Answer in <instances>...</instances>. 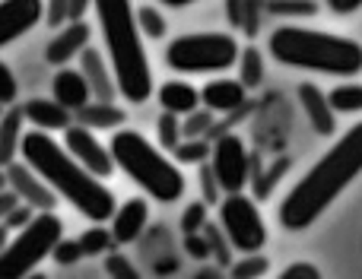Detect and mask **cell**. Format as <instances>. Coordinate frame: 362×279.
<instances>
[{
	"mask_svg": "<svg viewBox=\"0 0 362 279\" xmlns=\"http://www.w3.org/2000/svg\"><path fill=\"white\" fill-rule=\"evenodd\" d=\"M362 174V121L350 127L344 137L293 184L283 197L276 219L286 232H305L327 213V206Z\"/></svg>",
	"mask_w": 362,
	"mask_h": 279,
	"instance_id": "obj_1",
	"label": "cell"
},
{
	"mask_svg": "<svg viewBox=\"0 0 362 279\" xmlns=\"http://www.w3.org/2000/svg\"><path fill=\"white\" fill-rule=\"evenodd\" d=\"M23 162L57 194V200H67L80 216H86L93 225L112 222L115 210V191L105 181L93 178L74 155L64 149V143H57L51 133L25 131L23 146H19Z\"/></svg>",
	"mask_w": 362,
	"mask_h": 279,
	"instance_id": "obj_2",
	"label": "cell"
},
{
	"mask_svg": "<svg viewBox=\"0 0 362 279\" xmlns=\"http://www.w3.org/2000/svg\"><path fill=\"white\" fill-rule=\"evenodd\" d=\"M93 13H95V23H99L102 48H105V57L112 64L121 99H127L131 105L150 102L156 86H153V70L144 48V35H140L137 19H134V4H124V0H95Z\"/></svg>",
	"mask_w": 362,
	"mask_h": 279,
	"instance_id": "obj_3",
	"label": "cell"
},
{
	"mask_svg": "<svg viewBox=\"0 0 362 279\" xmlns=\"http://www.w3.org/2000/svg\"><path fill=\"white\" fill-rule=\"evenodd\" d=\"M267 51L276 64L293 70L350 76V80L362 73V44L350 35H334V32L283 23L267 35Z\"/></svg>",
	"mask_w": 362,
	"mask_h": 279,
	"instance_id": "obj_4",
	"label": "cell"
},
{
	"mask_svg": "<svg viewBox=\"0 0 362 279\" xmlns=\"http://www.w3.org/2000/svg\"><path fill=\"white\" fill-rule=\"evenodd\" d=\"M108 149H112L115 165H118L150 200L169 206V203H175V200L185 197L187 181H185V174H181L178 162L169 159L156 143H150L140 131L124 127V131L112 133Z\"/></svg>",
	"mask_w": 362,
	"mask_h": 279,
	"instance_id": "obj_5",
	"label": "cell"
},
{
	"mask_svg": "<svg viewBox=\"0 0 362 279\" xmlns=\"http://www.w3.org/2000/svg\"><path fill=\"white\" fill-rule=\"evenodd\" d=\"M238 57L242 44L232 32H185L165 44V67L175 73H226Z\"/></svg>",
	"mask_w": 362,
	"mask_h": 279,
	"instance_id": "obj_6",
	"label": "cell"
},
{
	"mask_svg": "<svg viewBox=\"0 0 362 279\" xmlns=\"http://www.w3.org/2000/svg\"><path fill=\"white\" fill-rule=\"evenodd\" d=\"M64 242V222L57 213H38L23 232L10 238L6 251H0V279H29L38 273L42 261H48Z\"/></svg>",
	"mask_w": 362,
	"mask_h": 279,
	"instance_id": "obj_7",
	"label": "cell"
},
{
	"mask_svg": "<svg viewBox=\"0 0 362 279\" xmlns=\"http://www.w3.org/2000/svg\"><path fill=\"white\" fill-rule=\"evenodd\" d=\"M219 229L226 242L238 254H261L267 244V222H264L257 200L248 194H232L219 203Z\"/></svg>",
	"mask_w": 362,
	"mask_h": 279,
	"instance_id": "obj_8",
	"label": "cell"
},
{
	"mask_svg": "<svg viewBox=\"0 0 362 279\" xmlns=\"http://www.w3.org/2000/svg\"><path fill=\"white\" fill-rule=\"evenodd\" d=\"M210 168L216 174L219 187H223L226 197L232 194H245L251 181V153L248 143H245L238 133H219L213 140V155H210Z\"/></svg>",
	"mask_w": 362,
	"mask_h": 279,
	"instance_id": "obj_9",
	"label": "cell"
},
{
	"mask_svg": "<svg viewBox=\"0 0 362 279\" xmlns=\"http://www.w3.org/2000/svg\"><path fill=\"white\" fill-rule=\"evenodd\" d=\"M64 149L99 181H105L108 174H115V168H118L112 159V149L95 137L93 131H86V127H80V124H74L64 133Z\"/></svg>",
	"mask_w": 362,
	"mask_h": 279,
	"instance_id": "obj_10",
	"label": "cell"
},
{
	"mask_svg": "<svg viewBox=\"0 0 362 279\" xmlns=\"http://www.w3.org/2000/svg\"><path fill=\"white\" fill-rule=\"evenodd\" d=\"M6 178H10V191L16 194V197L23 200L25 206H32L35 213H54L57 194L51 191V187L45 184V181L38 178V174L32 172V168L25 165L23 159L6 165Z\"/></svg>",
	"mask_w": 362,
	"mask_h": 279,
	"instance_id": "obj_11",
	"label": "cell"
},
{
	"mask_svg": "<svg viewBox=\"0 0 362 279\" xmlns=\"http://www.w3.org/2000/svg\"><path fill=\"white\" fill-rule=\"evenodd\" d=\"M38 23H45L42 0H0V48L23 38Z\"/></svg>",
	"mask_w": 362,
	"mask_h": 279,
	"instance_id": "obj_12",
	"label": "cell"
},
{
	"mask_svg": "<svg viewBox=\"0 0 362 279\" xmlns=\"http://www.w3.org/2000/svg\"><path fill=\"white\" fill-rule=\"evenodd\" d=\"M93 44V25L89 23H70L61 32H54V38L45 48V61L51 67L64 70L70 61H80V54Z\"/></svg>",
	"mask_w": 362,
	"mask_h": 279,
	"instance_id": "obj_13",
	"label": "cell"
},
{
	"mask_svg": "<svg viewBox=\"0 0 362 279\" xmlns=\"http://www.w3.org/2000/svg\"><path fill=\"white\" fill-rule=\"evenodd\" d=\"M80 70L83 76H86L89 89H93V102H105V105H115V99H118V83H115V73H112V64H108L105 51L102 48H93L89 44L86 51L80 54Z\"/></svg>",
	"mask_w": 362,
	"mask_h": 279,
	"instance_id": "obj_14",
	"label": "cell"
},
{
	"mask_svg": "<svg viewBox=\"0 0 362 279\" xmlns=\"http://www.w3.org/2000/svg\"><path fill=\"white\" fill-rule=\"evenodd\" d=\"M146 222H150V200L146 197H127V200L118 203V210H115L108 229H112L115 244H134L140 235H144Z\"/></svg>",
	"mask_w": 362,
	"mask_h": 279,
	"instance_id": "obj_15",
	"label": "cell"
},
{
	"mask_svg": "<svg viewBox=\"0 0 362 279\" xmlns=\"http://www.w3.org/2000/svg\"><path fill=\"white\" fill-rule=\"evenodd\" d=\"M296 95H299V105L305 112L312 131L318 137H334L337 133V112L331 108V99H327L325 89H318L315 83H299Z\"/></svg>",
	"mask_w": 362,
	"mask_h": 279,
	"instance_id": "obj_16",
	"label": "cell"
},
{
	"mask_svg": "<svg viewBox=\"0 0 362 279\" xmlns=\"http://www.w3.org/2000/svg\"><path fill=\"white\" fill-rule=\"evenodd\" d=\"M51 99H54L57 105H64L76 118L86 105H93V89H89L86 76H83L80 70L64 67V70H57L54 80H51Z\"/></svg>",
	"mask_w": 362,
	"mask_h": 279,
	"instance_id": "obj_17",
	"label": "cell"
},
{
	"mask_svg": "<svg viewBox=\"0 0 362 279\" xmlns=\"http://www.w3.org/2000/svg\"><path fill=\"white\" fill-rule=\"evenodd\" d=\"M200 102H204L206 112L213 114H232L242 112L245 102H248V89L235 80V76H216L200 89Z\"/></svg>",
	"mask_w": 362,
	"mask_h": 279,
	"instance_id": "obj_18",
	"label": "cell"
},
{
	"mask_svg": "<svg viewBox=\"0 0 362 279\" xmlns=\"http://www.w3.org/2000/svg\"><path fill=\"white\" fill-rule=\"evenodd\" d=\"M23 114H25V124H32V131L38 133H57V131L67 133L76 124L74 114L64 105H57L54 99H29L23 105Z\"/></svg>",
	"mask_w": 362,
	"mask_h": 279,
	"instance_id": "obj_19",
	"label": "cell"
},
{
	"mask_svg": "<svg viewBox=\"0 0 362 279\" xmlns=\"http://www.w3.org/2000/svg\"><path fill=\"white\" fill-rule=\"evenodd\" d=\"M156 99L159 105H163L165 114H175V118L185 121L187 114L200 112L204 108V102H200V89L191 86L187 80H165L163 86L156 89Z\"/></svg>",
	"mask_w": 362,
	"mask_h": 279,
	"instance_id": "obj_20",
	"label": "cell"
},
{
	"mask_svg": "<svg viewBox=\"0 0 362 279\" xmlns=\"http://www.w3.org/2000/svg\"><path fill=\"white\" fill-rule=\"evenodd\" d=\"M76 124L80 127H86V131H112V133H118V131H124L121 124H127V112L124 108H118V105H105V102H93V105H86L80 114H76Z\"/></svg>",
	"mask_w": 362,
	"mask_h": 279,
	"instance_id": "obj_21",
	"label": "cell"
},
{
	"mask_svg": "<svg viewBox=\"0 0 362 279\" xmlns=\"http://www.w3.org/2000/svg\"><path fill=\"white\" fill-rule=\"evenodd\" d=\"M23 124H25V114H23V105L16 108H6L4 118H0V159H4V165H10L13 153H19V146H23Z\"/></svg>",
	"mask_w": 362,
	"mask_h": 279,
	"instance_id": "obj_22",
	"label": "cell"
},
{
	"mask_svg": "<svg viewBox=\"0 0 362 279\" xmlns=\"http://www.w3.org/2000/svg\"><path fill=\"white\" fill-rule=\"evenodd\" d=\"M226 13H229L232 29L255 38L257 32H261V16L267 10H264V4H238V0H232V4H226Z\"/></svg>",
	"mask_w": 362,
	"mask_h": 279,
	"instance_id": "obj_23",
	"label": "cell"
},
{
	"mask_svg": "<svg viewBox=\"0 0 362 279\" xmlns=\"http://www.w3.org/2000/svg\"><path fill=\"white\" fill-rule=\"evenodd\" d=\"M134 19H137L140 35L150 38V42H163L165 32H169V19L156 4H134Z\"/></svg>",
	"mask_w": 362,
	"mask_h": 279,
	"instance_id": "obj_24",
	"label": "cell"
},
{
	"mask_svg": "<svg viewBox=\"0 0 362 279\" xmlns=\"http://www.w3.org/2000/svg\"><path fill=\"white\" fill-rule=\"evenodd\" d=\"M238 76L235 80L242 83L245 89H257L264 83V54L261 48H255V44H248V48H242V57H238Z\"/></svg>",
	"mask_w": 362,
	"mask_h": 279,
	"instance_id": "obj_25",
	"label": "cell"
},
{
	"mask_svg": "<svg viewBox=\"0 0 362 279\" xmlns=\"http://www.w3.org/2000/svg\"><path fill=\"white\" fill-rule=\"evenodd\" d=\"M76 242H80V248H83V257H102V254L108 257L115 248V238H112L108 225H89Z\"/></svg>",
	"mask_w": 362,
	"mask_h": 279,
	"instance_id": "obj_26",
	"label": "cell"
},
{
	"mask_svg": "<svg viewBox=\"0 0 362 279\" xmlns=\"http://www.w3.org/2000/svg\"><path fill=\"white\" fill-rule=\"evenodd\" d=\"M331 99V108L337 114H359L362 112V86L359 83H340L327 93Z\"/></svg>",
	"mask_w": 362,
	"mask_h": 279,
	"instance_id": "obj_27",
	"label": "cell"
},
{
	"mask_svg": "<svg viewBox=\"0 0 362 279\" xmlns=\"http://www.w3.org/2000/svg\"><path fill=\"white\" fill-rule=\"evenodd\" d=\"M172 155H175L178 165H206L213 155V143L210 140H185Z\"/></svg>",
	"mask_w": 362,
	"mask_h": 279,
	"instance_id": "obj_28",
	"label": "cell"
},
{
	"mask_svg": "<svg viewBox=\"0 0 362 279\" xmlns=\"http://www.w3.org/2000/svg\"><path fill=\"white\" fill-rule=\"evenodd\" d=\"M264 10L270 16H283V19H308L321 10V4H315V0H293V4L274 0V4H264Z\"/></svg>",
	"mask_w": 362,
	"mask_h": 279,
	"instance_id": "obj_29",
	"label": "cell"
},
{
	"mask_svg": "<svg viewBox=\"0 0 362 279\" xmlns=\"http://www.w3.org/2000/svg\"><path fill=\"white\" fill-rule=\"evenodd\" d=\"M270 273V261L264 254H245L229 267L232 279H261Z\"/></svg>",
	"mask_w": 362,
	"mask_h": 279,
	"instance_id": "obj_30",
	"label": "cell"
},
{
	"mask_svg": "<svg viewBox=\"0 0 362 279\" xmlns=\"http://www.w3.org/2000/svg\"><path fill=\"white\" fill-rule=\"evenodd\" d=\"M156 140H159V149H169V153H175V149L185 143V137H181V118H175V114H159L156 121Z\"/></svg>",
	"mask_w": 362,
	"mask_h": 279,
	"instance_id": "obj_31",
	"label": "cell"
},
{
	"mask_svg": "<svg viewBox=\"0 0 362 279\" xmlns=\"http://www.w3.org/2000/svg\"><path fill=\"white\" fill-rule=\"evenodd\" d=\"M216 127H213V112H206V108H200V112L187 114L185 121H181V137L185 140H204L206 133H213Z\"/></svg>",
	"mask_w": 362,
	"mask_h": 279,
	"instance_id": "obj_32",
	"label": "cell"
},
{
	"mask_svg": "<svg viewBox=\"0 0 362 279\" xmlns=\"http://www.w3.org/2000/svg\"><path fill=\"white\" fill-rule=\"evenodd\" d=\"M181 229H185V238L197 235V232L206 229V203L204 200H191L181 213Z\"/></svg>",
	"mask_w": 362,
	"mask_h": 279,
	"instance_id": "obj_33",
	"label": "cell"
},
{
	"mask_svg": "<svg viewBox=\"0 0 362 279\" xmlns=\"http://www.w3.org/2000/svg\"><path fill=\"white\" fill-rule=\"evenodd\" d=\"M105 273H108V279H144L140 270L134 267V261L127 254H121V251H112V254L105 257Z\"/></svg>",
	"mask_w": 362,
	"mask_h": 279,
	"instance_id": "obj_34",
	"label": "cell"
},
{
	"mask_svg": "<svg viewBox=\"0 0 362 279\" xmlns=\"http://www.w3.org/2000/svg\"><path fill=\"white\" fill-rule=\"evenodd\" d=\"M19 99V83L13 76V67L6 61H0V108H16Z\"/></svg>",
	"mask_w": 362,
	"mask_h": 279,
	"instance_id": "obj_35",
	"label": "cell"
},
{
	"mask_svg": "<svg viewBox=\"0 0 362 279\" xmlns=\"http://www.w3.org/2000/svg\"><path fill=\"white\" fill-rule=\"evenodd\" d=\"M200 187H204V203L206 206H219L226 200L223 187H219L216 174H213V168H210V162H206V165H200Z\"/></svg>",
	"mask_w": 362,
	"mask_h": 279,
	"instance_id": "obj_36",
	"label": "cell"
},
{
	"mask_svg": "<svg viewBox=\"0 0 362 279\" xmlns=\"http://www.w3.org/2000/svg\"><path fill=\"white\" fill-rule=\"evenodd\" d=\"M45 25H51L54 32L70 25V0H51V4H45Z\"/></svg>",
	"mask_w": 362,
	"mask_h": 279,
	"instance_id": "obj_37",
	"label": "cell"
},
{
	"mask_svg": "<svg viewBox=\"0 0 362 279\" xmlns=\"http://www.w3.org/2000/svg\"><path fill=\"white\" fill-rule=\"evenodd\" d=\"M204 235H206V244H210V251L216 254V261H219V263H226V267H232V263H235V261L229 257V248H232V244L226 242L223 229H213V225H206Z\"/></svg>",
	"mask_w": 362,
	"mask_h": 279,
	"instance_id": "obj_38",
	"label": "cell"
},
{
	"mask_svg": "<svg viewBox=\"0 0 362 279\" xmlns=\"http://www.w3.org/2000/svg\"><path fill=\"white\" fill-rule=\"evenodd\" d=\"M51 261L54 263H61V267H70V263H76V261H83V248H80V242H70V238H64L61 244H57V251L51 254Z\"/></svg>",
	"mask_w": 362,
	"mask_h": 279,
	"instance_id": "obj_39",
	"label": "cell"
},
{
	"mask_svg": "<svg viewBox=\"0 0 362 279\" xmlns=\"http://www.w3.org/2000/svg\"><path fill=\"white\" fill-rule=\"evenodd\" d=\"M35 216H38V213H35V210H32V206L19 203V206H16V210H13V213H10V216H6L4 229H6V232H10V235H16V232H23V229H25V225H29V222H32V219H35Z\"/></svg>",
	"mask_w": 362,
	"mask_h": 279,
	"instance_id": "obj_40",
	"label": "cell"
},
{
	"mask_svg": "<svg viewBox=\"0 0 362 279\" xmlns=\"http://www.w3.org/2000/svg\"><path fill=\"white\" fill-rule=\"evenodd\" d=\"M274 279H325V276H321V270L315 267V263L296 261V263H289V267L283 270L280 276H274Z\"/></svg>",
	"mask_w": 362,
	"mask_h": 279,
	"instance_id": "obj_41",
	"label": "cell"
},
{
	"mask_svg": "<svg viewBox=\"0 0 362 279\" xmlns=\"http://www.w3.org/2000/svg\"><path fill=\"white\" fill-rule=\"evenodd\" d=\"M286 168H289V159H276V165L267 172V178H264V181H257V197H264V194H270V191H274V187H276V181L283 178V172H286Z\"/></svg>",
	"mask_w": 362,
	"mask_h": 279,
	"instance_id": "obj_42",
	"label": "cell"
},
{
	"mask_svg": "<svg viewBox=\"0 0 362 279\" xmlns=\"http://www.w3.org/2000/svg\"><path fill=\"white\" fill-rule=\"evenodd\" d=\"M19 203H23V200H19L13 191H0V225L6 222V216H10V213L16 210Z\"/></svg>",
	"mask_w": 362,
	"mask_h": 279,
	"instance_id": "obj_43",
	"label": "cell"
},
{
	"mask_svg": "<svg viewBox=\"0 0 362 279\" xmlns=\"http://www.w3.org/2000/svg\"><path fill=\"white\" fill-rule=\"evenodd\" d=\"M327 10H334V13H340V16H346V13L362 10V0H331V4H327Z\"/></svg>",
	"mask_w": 362,
	"mask_h": 279,
	"instance_id": "obj_44",
	"label": "cell"
},
{
	"mask_svg": "<svg viewBox=\"0 0 362 279\" xmlns=\"http://www.w3.org/2000/svg\"><path fill=\"white\" fill-rule=\"evenodd\" d=\"M185 248H187V254H194V257H206V254H210V244H206V242H200L197 235L185 238Z\"/></svg>",
	"mask_w": 362,
	"mask_h": 279,
	"instance_id": "obj_45",
	"label": "cell"
},
{
	"mask_svg": "<svg viewBox=\"0 0 362 279\" xmlns=\"http://www.w3.org/2000/svg\"><path fill=\"white\" fill-rule=\"evenodd\" d=\"M89 13V4L86 0H70V23H86V16Z\"/></svg>",
	"mask_w": 362,
	"mask_h": 279,
	"instance_id": "obj_46",
	"label": "cell"
},
{
	"mask_svg": "<svg viewBox=\"0 0 362 279\" xmlns=\"http://www.w3.org/2000/svg\"><path fill=\"white\" fill-rule=\"evenodd\" d=\"M10 238H13V235L4 229V225H0V251H6V244H10Z\"/></svg>",
	"mask_w": 362,
	"mask_h": 279,
	"instance_id": "obj_47",
	"label": "cell"
},
{
	"mask_svg": "<svg viewBox=\"0 0 362 279\" xmlns=\"http://www.w3.org/2000/svg\"><path fill=\"white\" fill-rule=\"evenodd\" d=\"M0 191H10V178H6V168H0Z\"/></svg>",
	"mask_w": 362,
	"mask_h": 279,
	"instance_id": "obj_48",
	"label": "cell"
},
{
	"mask_svg": "<svg viewBox=\"0 0 362 279\" xmlns=\"http://www.w3.org/2000/svg\"><path fill=\"white\" fill-rule=\"evenodd\" d=\"M29 279H48V276H45V273H42V270H38V273H32Z\"/></svg>",
	"mask_w": 362,
	"mask_h": 279,
	"instance_id": "obj_49",
	"label": "cell"
},
{
	"mask_svg": "<svg viewBox=\"0 0 362 279\" xmlns=\"http://www.w3.org/2000/svg\"><path fill=\"white\" fill-rule=\"evenodd\" d=\"M0 168H6V165H4V159H0Z\"/></svg>",
	"mask_w": 362,
	"mask_h": 279,
	"instance_id": "obj_50",
	"label": "cell"
},
{
	"mask_svg": "<svg viewBox=\"0 0 362 279\" xmlns=\"http://www.w3.org/2000/svg\"><path fill=\"white\" fill-rule=\"evenodd\" d=\"M0 118H4V114H0Z\"/></svg>",
	"mask_w": 362,
	"mask_h": 279,
	"instance_id": "obj_51",
	"label": "cell"
}]
</instances>
